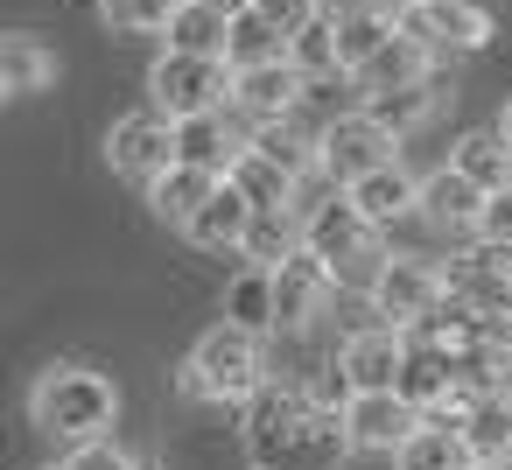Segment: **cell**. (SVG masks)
Instances as JSON below:
<instances>
[{"label": "cell", "mask_w": 512, "mask_h": 470, "mask_svg": "<svg viewBox=\"0 0 512 470\" xmlns=\"http://www.w3.org/2000/svg\"><path fill=\"white\" fill-rule=\"evenodd\" d=\"M211 8H218V15H246V8H253V0H211Z\"/></svg>", "instance_id": "39"}, {"label": "cell", "mask_w": 512, "mask_h": 470, "mask_svg": "<svg viewBox=\"0 0 512 470\" xmlns=\"http://www.w3.org/2000/svg\"><path fill=\"white\" fill-rule=\"evenodd\" d=\"M50 470H71V463H50Z\"/></svg>", "instance_id": "42"}, {"label": "cell", "mask_w": 512, "mask_h": 470, "mask_svg": "<svg viewBox=\"0 0 512 470\" xmlns=\"http://www.w3.org/2000/svg\"><path fill=\"white\" fill-rule=\"evenodd\" d=\"M232 57H197V50H162L155 71H148V99L169 113V120H197V113H225L232 106Z\"/></svg>", "instance_id": "5"}, {"label": "cell", "mask_w": 512, "mask_h": 470, "mask_svg": "<svg viewBox=\"0 0 512 470\" xmlns=\"http://www.w3.org/2000/svg\"><path fill=\"white\" fill-rule=\"evenodd\" d=\"M253 218H260V204H253L239 183H218V197L183 225V239H190V246H204V253H246Z\"/></svg>", "instance_id": "15"}, {"label": "cell", "mask_w": 512, "mask_h": 470, "mask_svg": "<svg viewBox=\"0 0 512 470\" xmlns=\"http://www.w3.org/2000/svg\"><path fill=\"white\" fill-rule=\"evenodd\" d=\"M393 470H477V456H470V442H463V428L456 421H421L400 449H393Z\"/></svg>", "instance_id": "20"}, {"label": "cell", "mask_w": 512, "mask_h": 470, "mask_svg": "<svg viewBox=\"0 0 512 470\" xmlns=\"http://www.w3.org/2000/svg\"><path fill=\"white\" fill-rule=\"evenodd\" d=\"M400 29L414 43H428L435 57H470L491 43V8H477V0H400Z\"/></svg>", "instance_id": "8"}, {"label": "cell", "mask_w": 512, "mask_h": 470, "mask_svg": "<svg viewBox=\"0 0 512 470\" xmlns=\"http://www.w3.org/2000/svg\"><path fill=\"white\" fill-rule=\"evenodd\" d=\"M365 113H372L379 127H393V134H414V127H428V120L442 113V92H435V78L393 85V92H365Z\"/></svg>", "instance_id": "27"}, {"label": "cell", "mask_w": 512, "mask_h": 470, "mask_svg": "<svg viewBox=\"0 0 512 470\" xmlns=\"http://www.w3.org/2000/svg\"><path fill=\"white\" fill-rule=\"evenodd\" d=\"M253 470H267V463H253Z\"/></svg>", "instance_id": "43"}, {"label": "cell", "mask_w": 512, "mask_h": 470, "mask_svg": "<svg viewBox=\"0 0 512 470\" xmlns=\"http://www.w3.org/2000/svg\"><path fill=\"white\" fill-rule=\"evenodd\" d=\"M71 470H141L113 435H99V442H85V449H71Z\"/></svg>", "instance_id": "35"}, {"label": "cell", "mask_w": 512, "mask_h": 470, "mask_svg": "<svg viewBox=\"0 0 512 470\" xmlns=\"http://www.w3.org/2000/svg\"><path fill=\"white\" fill-rule=\"evenodd\" d=\"M463 442H470L477 463H512V400L498 386L477 393V407L463 414Z\"/></svg>", "instance_id": "26"}, {"label": "cell", "mask_w": 512, "mask_h": 470, "mask_svg": "<svg viewBox=\"0 0 512 470\" xmlns=\"http://www.w3.org/2000/svg\"><path fill=\"white\" fill-rule=\"evenodd\" d=\"M484 183H470L456 162L449 169H435V176H421V218L428 225H442V232H477V218H484Z\"/></svg>", "instance_id": "16"}, {"label": "cell", "mask_w": 512, "mask_h": 470, "mask_svg": "<svg viewBox=\"0 0 512 470\" xmlns=\"http://www.w3.org/2000/svg\"><path fill=\"white\" fill-rule=\"evenodd\" d=\"M225 57H232V71H246V64H274V57H288V29L267 22L260 8H246V15H232V43H225Z\"/></svg>", "instance_id": "29"}, {"label": "cell", "mask_w": 512, "mask_h": 470, "mask_svg": "<svg viewBox=\"0 0 512 470\" xmlns=\"http://www.w3.org/2000/svg\"><path fill=\"white\" fill-rule=\"evenodd\" d=\"M477 470H512V463H477Z\"/></svg>", "instance_id": "41"}, {"label": "cell", "mask_w": 512, "mask_h": 470, "mask_svg": "<svg viewBox=\"0 0 512 470\" xmlns=\"http://www.w3.org/2000/svg\"><path fill=\"white\" fill-rule=\"evenodd\" d=\"M57 85V50L43 36H8L0 43V92L8 99H36Z\"/></svg>", "instance_id": "22"}, {"label": "cell", "mask_w": 512, "mask_h": 470, "mask_svg": "<svg viewBox=\"0 0 512 470\" xmlns=\"http://www.w3.org/2000/svg\"><path fill=\"white\" fill-rule=\"evenodd\" d=\"M435 64H442V57H435L428 43H414V36L400 29V36H393V43H386V50H379V57H372V64L358 71V92H393V85H421V78H435Z\"/></svg>", "instance_id": "23"}, {"label": "cell", "mask_w": 512, "mask_h": 470, "mask_svg": "<svg viewBox=\"0 0 512 470\" xmlns=\"http://www.w3.org/2000/svg\"><path fill=\"white\" fill-rule=\"evenodd\" d=\"M267 337H253V330H239V323H211L197 344H190V358L176 365V393L183 400H197V407H246L260 386H267V351H260Z\"/></svg>", "instance_id": "2"}, {"label": "cell", "mask_w": 512, "mask_h": 470, "mask_svg": "<svg viewBox=\"0 0 512 470\" xmlns=\"http://www.w3.org/2000/svg\"><path fill=\"white\" fill-rule=\"evenodd\" d=\"M463 379H456V365L435 351V344H421V337H407V365H400V393L421 407V414H442V400L456 393Z\"/></svg>", "instance_id": "24"}, {"label": "cell", "mask_w": 512, "mask_h": 470, "mask_svg": "<svg viewBox=\"0 0 512 470\" xmlns=\"http://www.w3.org/2000/svg\"><path fill=\"white\" fill-rule=\"evenodd\" d=\"M344 190H351V204H358L379 232H386L393 218H414V211H421V176H414L400 155H393V162H379V169H365V176H358V183H344Z\"/></svg>", "instance_id": "14"}, {"label": "cell", "mask_w": 512, "mask_h": 470, "mask_svg": "<svg viewBox=\"0 0 512 470\" xmlns=\"http://www.w3.org/2000/svg\"><path fill=\"white\" fill-rule=\"evenodd\" d=\"M302 246H309L316 260H330L337 281H365V288H372V274L386 267L379 225L351 204V190H323V197L302 211Z\"/></svg>", "instance_id": "4"}, {"label": "cell", "mask_w": 512, "mask_h": 470, "mask_svg": "<svg viewBox=\"0 0 512 470\" xmlns=\"http://www.w3.org/2000/svg\"><path fill=\"white\" fill-rule=\"evenodd\" d=\"M498 127H505V141H512V99H505V113H498Z\"/></svg>", "instance_id": "40"}, {"label": "cell", "mask_w": 512, "mask_h": 470, "mask_svg": "<svg viewBox=\"0 0 512 470\" xmlns=\"http://www.w3.org/2000/svg\"><path fill=\"white\" fill-rule=\"evenodd\" d=\"M288 253H302V211H295V204H281V211H260V218H253V232H246V260H267V267H281Z\"/></svg>", "instance_id": "32"}, {"label": "cell", "mask_w": 512, "mask_h": 470, "mask_svg": "<svg viewBox=\"0 0 512 470\" xmlns=\"http://www.w3.org/2000/svg\"><path fill=\"white\" fill-rule=\"evenodd\" d=\"M29 421L50 435V442H99L113 421H120V386L92 365H50L36 386H29Z\"/></svg>", "instance_id": "3"}, {"label": "cell", "mask_w": 512, "mask_h": 470, "mask_svg": "<svg viewBox=\"0 0 512 470\" xmlns=\"http://www.w3.org/2000/svg\"><path fill=\"white\" fill-rule=\"evenodd\" d=\"M288 64L316 85V78H337L344 71V50H337V22L330 15H316V22H302L295 36H288Z\"/></svg>", "instance_id": "30"}, {"label": "cell", "mask_w": 512, "mask_h": 470, "mask_svg": "<svg viewBox=\"0 0 512 470\" xmlns=\"http://www.w3.org/2000/svg\"><path fill=\"white\" fill-rule=\"evenodd\" d=\"M393 155H400V134H393V127H379L365 106H358V113L323 120V169H330L337 183H358L365 169H379V162H393Z\"/></svg>", "instance_id": "9"}, {"label": "cell", "mask_w": 512, "mask_h": 470, "mask_svg": "<svg viewBox=\"0 0 512 470\" xmlns=\"http://www.w3.org/2000/svg\"><path fill=\"white\" fill-rule=\"evenodd\" d=\"M365 302H372L393 330H414V323H428V316L449 302V274H442L435 260H421V253H386V267L372 274Z\"/></svg>", "instance_id": "6"}, {"label": "cell", "mask_w": 512, "mask_h": 470, "mask_svg": "<svg viewBox=\"0 0 512 470\" xmlns=\"http://www.w3.org/2000/svg\"><path fill=\"white\" fill-rule=\"evenodd\" d=\"M246 449L267 470H337L344 449H358V442L344 428V407H330L316 386H295V379L274 386L267 379L246 400Z\"/></svg>", "instance_id": "1"}, {"label": "cell", "mask_w": 512, "mask_h": 470, "mask_svg": "<svg viewBox=\"0 0 512 470\" xmlns=\"http://www.w3.org/2000/svg\"><path fill=\"white\" fill-rule=\"evenodd\" d=\"M428 414L400 393V386H379V393H344V428H351V442L358 449H400L414 428H421Z\"/></svg>", "instance_id": "11"}, {"label": "cell", "mask_w": 512, "mask_h": 470, "mask_svg": "<svg viewBox=\"0 0 512 470\" xmlns=\"http://www.w3.org/2000/svg\"><path fill=\"white\" fill-rule=\"evenodd\" d=\"M498 253V274H505V288H512V246H491Z\"/></svg>", "instance_id": "37"}, {"label": "cell", "mask_w": 512, "mask_h": 470, "mask_svg": "<svg viewBox=\"0 0 512 470\" xmlns=\"http://www.w3.org/2000/svg\"><path fill=\"white\" fill-rule=\"evenodd\" d=\"M302 99H309V78L288 64V57H274V64H246L239 71V85H232V106L260 127V120H288V113H302Z\"/></svg>", "instance_id": "13"}, {"label": "cell", "mask_w": 512, "mask_h": 470, "mask_svg": "<svg viewBox=\"0 0 512 470\" xmlns=\"http://www.w3.org/2000/svg\"><path fill=\"white\" fill-rule=\"evenodd\" d=\"M498 393L512 400V351H505V365H498Z\"/></svg>", "instance_id": "38"}, {"label": "cell", "mask_w": 512, "mask_h": 470, "mask_svg": "<svg viewBox=\"0 0 512 470\" xmlns=\"http://www.w3.org/2000/svg\"><path fill=\"white\" fill-rule=\"evenodd\" d=\"M421 8H428V0H421Z\"/></svg>", "instance_id": "44"}, {"label": "cell", "mask_w": 512, "mask_h": 470, "mask_svg": "<svg viewBox=\"0 0 512 470\" xmlns=\"http://www.w3.org/2000/svg\"><path fill=\"white\" fill-rule=\"evenodd\" d=\"M477 239H484V246H512V183L484 197V218H477Z\"/></svg>", "instance_id": "34"}, {"label": "cell", "mask_w": 512, "mask_h": 470, "mask_svg": "<svg viewBox=\"0 0 512 470\" xmlns=\"http://www.w3.org/2000/svg\"><path fill=\"white\" fill-rule=\"evenodd\" d=\"M183 0H99V22L113 36H169Z\"/></svg>", "instance_id": "33"}, {"label": "cell", "mask_w": 512, "mask_h": 470, "mask_svg": "<svg viewBox=\"0 0 512 470\" xmlns=\"http://www.w3.org/2000/svg\"><path fill=\"white\" fill-rule=\"evenodd\" d=\"M330 295H337V267L330 260H316L309 246L302 253H288L281 267H274V302H281V330H309L323 309H330Z\"/></svg>", "instance_id": "12"}, {"label": "cell", "mask_w": 512, "mask_h": 470, "mask_svg": "<svg viewBox=\"0 0 512 470\" xmlns=\"http://www.w3.org/2000/svg\"><path fill=\"white\" fill-rule=\"evenodd\" d=\"M225 183H239V190H246L260 211H281V204H295V176H288L274 155H260V148H246V155L232 162V176H225Z\"/></svg>", "instance_id": "31"}, {"label": "cell", "mask_w": 512, "mask_h": 470, "mask_svg": "<svg viewBox=\"0 0 512 470\" xmlns=\"http://www.w3.org/2000/svg\"><path fill=\"white\" fill-rule=\"evenodd\" d=\"M225 323H239V330H253V337H267V330H281V302H274V267L267 260H246L232 281H225Z\"/></svg>", "instance_id": "18"}, {"label": "cell", "mask_w": 512, "mask_h": 470, "mask_svg": "<svg viewBox=\"0 0 512 470\" xmlns=\"http://www.w3.org/2000/svg\"><path fill=\"white\" fill-rule=\"evenodd\" d=\"M106 162H113V176H127V183H155V176H169L183 155H176V120L162 113V106H148V113H127V120H113V134H106Z\"/></svg>", "instance_id": "7"}, {"label": "cell", "mask_w": 512, "mask_h": 470, "mask_svg": "<svg viewBox=\"0 0 512 470\" xmlns=\"http://www.w3.org/2000/svg\"><path fill=\"white\" fill-rule=\"evenodd\" d=\"M218 183H225V176H211V169H197V162H176L169 176H155V183H148V204H155V218H162V225H176V232H183V225L218 197Z\"/></svg>", "instance_id": "19"}, {"label": "cell", "mask_w": 512, "mask_h": 470, "mask_svg": "<svg viewBox=\"0 0 512 470\" xmlns=\"http://www.w3.org/2000/svg\"><path fill=\"white\" fill-rule=\"evenodd\" d=\"M316 8H323L330 22H344V15H358V8H400V0H316Z\"/></svg>", "instance_id": "36"}, {"label": "cell", "mask_w": 512, "mask_h": 470, "mask_svg": "<svg viewBox=\"0 0 512 470\" xmlns=\"http://www.w3.org/2000/svg\"><path fill=\"white\" fill-rule=\"evenodd\" d=\"M232 43V15H218L211 0H183L169 22V50H197V57H225Z\"/></svg>", "instance_id": "28"}, {"label": "cell", "mask_w": 512, "mask_h": 470, "mask_svg": "<svg viewBox=\"0 0 512 470\" xmlns=\"http://www.w3.org/2000/svg\"><path fill=\"white\" fill-rule=\"evenodd\" d=\"M253 148L274 155L295 183H302L309 169H323V127H309L302 113H288V120H260V127H253Z\"/></svg>", "instance_id": "21"}, {"label": "cell", "mask_w": 512, "mask_h": 470, "mask_svg": "<svg viewBox=\"0 0 512 470\" xmlns=\"http://www.w3.org/2000/svg\"><path fill=\"white\" fill-rule=\"evenodd\" d=\"M449 162H456L470 183H484V190H505V183H512V141H505V127H470V134L449 148Z\"/></svg>", "instance_id": "25"}, {"label": "cell", "mask_w": 512, "mask_h": 470, "mask_svg": "<svg viewBox=\"0 0 512 470\" xmlns=\"http://www.w3.org/2000/svg\"><path fill=\"white\" fill-rule=\"evenodd\" d=\"M253 148V134H239L225 113H197V120H176V155L211 169V176H232V162Z\"/></svg>", "instance_id": "17"}, {"label": "cell", "mask_w": 512, "mask_h": 470, "mask_svg": "<svg viewBox=\"0 0 512 470\" xmlns=\"http://www.w3.org/2000/svg\"><path fill=\"white\" fill-rule=\"evenodd\" d=\"M400 365H407V330L372 323V330H351V337H344V351H337V386H344V393H379V386H400Z\"/></svg>", "instance_id": "10"}]
</instances>
